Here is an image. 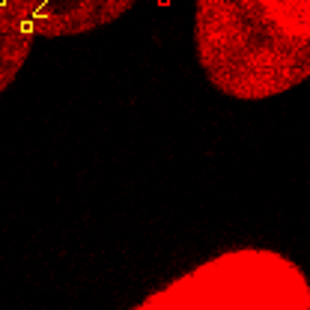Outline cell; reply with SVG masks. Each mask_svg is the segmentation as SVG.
I'll use <instances>...</instances> for the list:
<instances>
[{"label":"cell","mask_w":310,"mask_h":310,"mask_svg":"<svg viewBox=\"0 0 310 310\" xmlns=\"http://www.w3.org/2000/svg\"><path fill=\"white\" fill-rule=\"evenodd\" d=\"M194 51L218 93L280 96L310 75V0H194Z\"/></svg>","instance_id":"obj_1"},{"label":"cell","mask_w":310,"mask_h":310,"mask_svg":"<svg viewBox=\"0 0 310 310\" xmlns=\"http://www.w3.org/2000/svg\"><path fill=\"white\" fill-rule=\"evenodd\" d=\"M33 27L15 9L12 0H0V96L12 87L18 72L24 69L30 48H33Z\"/></svg>","instance_id":"obj_4"},{"label":"cell","mask_w":310,"mask_h":310,"mask_svg":"<svg viewBox=\"0 0 310 310\" xmlns=\"http://www.w3.org/2000/svg\"><path fill=\"white\" fill-rule=\"evenodd\" d=\"M140 310H307L310 283L283 254L266 247L224 251L179 275Z\"/></svg>","instance_id":"obj_2"},{"label":"cell","mask_w":310,"mask_h":310,"mask_svg":"<svg viewBox=\"0 0 310 310\" xmlns=\"http://www.w3.org/2000/svg\"><path fill=\"white\" fill-rule=\"evenodd\" d=\"M36 36L63 39L102 30L122 18L138 0H12Z\"/></svg>","instance_id":"obj_3"}]
</instances>
